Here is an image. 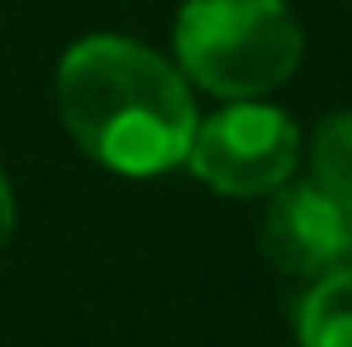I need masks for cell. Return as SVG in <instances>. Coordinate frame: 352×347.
I'll return each instance as SVG.
<instances>
[{"instance_id": "7", "label": "cell", "mask_w": 352, "mask_h": 347, "mask_svg": "<svg viewBox=\"0 0 352 347\" xmlns=\"http://www.w3.org/2000/svg\"><path fill=\"white\" fill-rule=\"evenodd\" d=\"M10 233H14V190H10V176L0 167V247L10 243Z\"/></svg>"}, {"instance_id": "5", "label": "cell", "mask_w": 352, "mask_h": 347, "mask_svg": "<svg viewBox=\"0 0 352 347\" xmlns=\"http://www.w3.org/2000/svg\"><path fill=\"white\" fill-rule=\"evenodd\" d=\"M300 347H352V267L314 276L295 309Z\"/></svg>"}, {"instance_id": "3", "label": "cell", "mask_w": 352, "mask_h": 347, "mask_svg": "<svg viewBox=\"0 0 352 347\" xmlns=\"http://www.w3.org/2000/svg\"><path fill=\"white\" fill-rule=\"evenodd\" d=\"M300 162V128L286 110L262 100H229L219 115L200 119L186 148V167L210 190L252 200L272 195L295 176Z\"/></svg>"}, {"instance_id": "1", "label": "cell", "mask_w": 352, "mask_h": 347, "mask_svg": "<svg viewBox=\"0 0 352 347\" xmlns=\"http://www.w3.org/2000/svg\"><path fill=\"white\" fill-rule=\"evenodd\" d=\"M58 110L81 153L119 176H162L181 167L200 124L181 67L119 34L76 38L62 53Z\"/></svg>"}, {"instance_id": "2", "label": "cell", "mask_w": 352, "mask_h": 347, "mask_svg": "<svg viewBox=\"0 0 352 347\" xmlns=\"http://www.w3.org/2000/svg\"><path fill=\"white\" fill-rule=\"evenodd\" d=\"M172 43L181 76L219 100H262L305 58V29L286 0H186Z\"/></svg>"}, {"instance_id": "6", "label": "cell", "mask_w": 352, "mask_h": 347, "mask_svg": "<svg viewBox=\"0 0 352 347\" xmlns=\"http://www.w3.org/2000/svg\"><path fill=\"white\" fill-rule=\"evenodd\" d=\"M309 162H314V181L352 195V110L319 119L309 138Z\"/></svg>"}, {"instance_id": "4", "label": "cell", "mask_w": 352, "mask_h": 347, "mask_svg": "<svg viewBox=\"0 0 352 347\" xmlns=\"http://www.w3.org/2000/svg\"><path fill=\"white\" fill-rule=\"evenodd\" d=\"M262 252L286 276H324L352 267V195L324 181H286L272 190L262 219Z\"/></svg>"}]
</instances>
